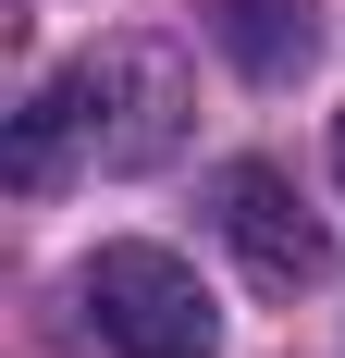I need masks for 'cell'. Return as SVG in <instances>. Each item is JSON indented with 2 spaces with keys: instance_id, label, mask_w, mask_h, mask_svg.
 <instances>
[{
  "instance_id": "cell-1",
  "label": "cell",
  "mask_w": 345,
  "mask_h": 358,
  "mask_svg": "<svg viewBox=\"0 0 345 358\" xmlns=\"http://www.w3.org/2000/svg\"><path fill=\"white\" fill-rule=\"evenodd\" d=\"M185 62H172L161 37H99L87 62H62L13 111V185H62V161L87 148L99 173H148L185 148Z\"/></svg>"
},
{
  "instance_id": "cell-2",
  "label": "cell",
  "mask_w": 345,
  "mask_h": 358,
  "mask_svg": "<svg viewBox=\"0 0 345 358\" xmlns=\"http://www.w3.org/2000/svg\"><path fill=\"white\" fill-rule=\"evenodd\" d=\"M74 296H87V322H99L111 358H210V346H222L210 285H198L172 248H136V235L87 259V285H74Z\"/></svg>"
},
{
  "instance_id": "cell-3",
  "label": "cell",
  "mask_w": 345,
  "mask_h": 358,
  "mask_svg": "<svg viewBox=\"0 0 345 358\" xmlns=\"http://www.w3.org/2000/svg\"><path fill=\"white\" fill-rule=\"evenodd\" d=\"M222 235H235V259H247L272 296H296V285L333 272V235L296 210V185H284L272 161H235V173H222Z\"/></svg>"
},
{
  "instance_id": "cell-4",
  "label": "cell",
  "mask_w": 345,
  "mask_h": 358,
  "mask_svg": "<svg viewBox=\"0 0 345 358\" xmlns=\"http://www.w3.org/2000/svg\"><path fill=\"white\" fill-rule=\"evenodd\" d=\"M222 50H235L259 87H284V74H309L321 25H309V0H235V13H222Z\"/></svg>"
},
{
  "instance_id": "cell-5",
  "label": "cell",
  "mask_w": 345,
  "mask_h": 358,
  "mask_svg": "<svg viewBox=\"0 0 345 358\" xmlns=\"http://www.w3.org/2000/svg\"><path fill=\"white\" fill-rule=\"evenodd\" d=\"M333 173H345V124H333Z\"/></svg>"
}]
</instances>
